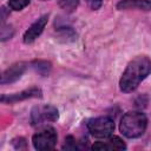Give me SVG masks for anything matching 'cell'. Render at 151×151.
Returning <instances> with one entry per match:
<instances>
[{"instance_id":"cell-9","label":"cell","mask_w":151,"mask_h":151,"mask_svg":"<svg viewBox=\"0 0 151 151\" xmlns=\"http://www.w3.org/2000/svg\"><path fill=\"white\" fill-rule=\"evenodd\" d=\"M118 9H140L151 11L150 0H120L117 4Z\"/></svg>"},{"instance_id":"cell-15","label":"cell","mask_w":151,"mask_h":151,"mask_svg":"<svg viewBox=\"0 0 151 151\" xmlns=\"http://www.w3.org/2000/svg\"><path fill=\"white\" fill-rule=\"evenodd\" d=\"M86 1L92 9H98L103 4V0H86Z\"/></svg>"},{"instance_id":"cell-5","label":"cell","mask_w":151,"mask_h":151,"mask_svg":"<svg viewBox=\"0 0 151 151\" xmlns=\"http://www.w3.org/2000/svg\"><path fill=\"white\" fill-rule=\"evenodd\" d=\"M59 117L58 110L52 105H39L35 106L31 112L32 125H39L44 122H55Z\"/></svg>"},{"instance_id":"cell-10","label":"cell","mask_w":151,"mask_h":151,"mask_svg":"<svg viewBox=\"0 0 151 151\" xmlns=\"http://www.w3.org/2000/svg\"><path fill=\"white\" fill-rule=\"evenodd\" d=\"M126 146L119 137H111L107 142H97L93 144V150H124Z\"/></svg>"},{"instance_id":"cell-13","label":"cell","mask_w":151,"mask_h":151,"mask_svg":"<svg viewBox=\"0 0 151 151\" xmlns=\"http://www.w3.org/2000/svg\"><path fill=\"white\" fill-rule=\"evenodd\" d=\"M29 4V0H9V6L14 11H20Z\"/></svg>"},{"instance_id":"cell-14","label":"cell","mask_w":151,"mask_h":151,"mask_svg":"<svg viewBox=\"0 0 151 151\" xmlns=\"http://www.w3.org/2000/svg\"><path fill=\"white\" fill-rule=\"evenodd\" d=\"M64 149H67V150H73V149H77V145H76V140L72 136H68L66 139H65V145H64Z\"/></svg>"},{"instance_id":"cell-2","label":"cell","mask_w":151,"mask_h":151,"mask_svg":"<svg viewBox=\"0 0 151 151\" xmlns=\"http://www.w3.org/2000/svg\"><path fill=\"white\" fill-rule=\"evenodd\" d=\"M147 119L144 113L138 111L126 112L120 120V132L127 138H137L142 136L146 129Z\"/></svg>"},{"instance_id":"cell-12","label":"cell","mask_w":151,"mask_h":151,"mask_svg":"<svg viewBox=\"0 0 151 151\" xmlns=\"http://www.w3.org/2000/svg\"><path fill=\"white\" fill-rule=\"evenodd\" d=\"M78 2H79V0H60V1H59V5H60V7L64 8L65 11L72 12V11L76 9V7L78 6Z\"/></svg>"},{"instance_id":"cell-3","label":"cell","mask_w":151,"mask_h":151,"mask_svg":"<svg viewBox=\"0 0 151 151\" xmlns=\"http://www.w3.org/2000/svg\"><path fill=\"white\" fill-rule=\"evenodd\" d=\"M87 127L93 137L107 138L113 132L114 123L110 117H99V118L91 119L87 123Z\"/></svg>"},{"instance_id":"cell-11","label":"cell","mask_w":151,"mask_h":151,"mask_svg":"<svg viewBox=\"0 0 151 151\" xmlns=\"http://www.w3.org/2000/svg\"><path fill=\"white\" fill-rule=\"evenodd\" d=\"M33 67L35 68L37 72H39V73H41V74H47L48 71H50V68H51V65H50V63H47V61H41V60H39V61H34V63H33Z\"/></svg>"},{"instance_id":"cell-1","label":"cell","mask_w":151,"mask_h":151,"mask_svg":"<svg viewBox=\"0 0 151 151\" xmlns=\"http://www.w3.org/2000/svg\"><path fill=\"white\" fill-rule=\"evenodd\" d=\"M151 60L146 55L133 58L126 66L119 80V87L123 92H132L150 74Z\"/></svg>"},{"instance_id":"cell-6","label":"cell","mask_w":151,"mask_h":151,"mask_svg":"<svg viewBox=\"0 0 151 151\" xmlns=\"http://www.w3.org/2000/svg\"><path fill=\"white\" fill-rule=\"evenodd\" d=\"M47 20H48V17L47 15H42L37 21H34L28 27V29L25 32V34H24V41L26 44L33 42L41 34V32L44 31V28H45V26L47 24Z\"/></svg>"},{"instance_id":"cell-7","label":"cell","mask_w":151,"mask_h":151,"mask_svg":"<svg viewBox=\"0 0 151 151\" xmlns=\"http://www.w3.org/2000/svg\"><path fill=\"white\" fill-rule=\"evenodd\" d=\"M25 70H26L25 63H17V64L9 66L1 76V84L5 85V84H9V83L18 80L22 76Z\"/></svg>"},{"instance_id":"cell-8","label":"cell","mask_w":151,"mask_h":151,"mask_svg":"<svg viewBox=\"0 0 151 151\" xmlns=\"http://www.w3.org/2000/svg\"><path fill=\"white\" fill-rule=\"evenodd\" d=\"M37 97H41V91L40 88L37 87H31L28 90L21 91L19 93H13V94H2L1 96V101L2 103H15V101H20L27 98H37Z\"/></svg>"},{"instance_id":"cell-4","label":"cell","mask_w":151,"mask_h":151,"mask_svg":"<svg viewBox=\"0 0 151 151\" xmlns=\"http://www.w3.org/2000/svg\"><path fill=\"white\" fill-rule=\"evenodd\" d=\"M57 132L53 127H44L41 129L39 132H37L33 138V145L37 150L40 151H45V150H51L54 147V145L57 144Z\"/></svg>"}]
</instances>
